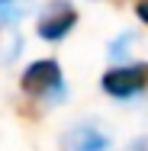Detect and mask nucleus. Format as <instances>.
<instances>
[{"instance_id": "nucleus-1", "label": "nucleus", "mask_w": 148, "mask_h": 151, "mask_svg": "<svg viewBox=\"0 0 148 151\" xmlns=\"http://www.w3.org/2000/svg\"><path fill=\"white\" fill-rule=\"evenodd\" d=\"M19 90L39 106H58L68 96V84H64V71H61L58 58H35L23 68L19 74Z\"/></svg>"}, {"instance_id": "nucleus-2", "label": "nucleus", "mask_w": 148, "mask_h": 151, "mask_svg": "<svg viewBox=\"0 0 148 151\" xmlns=\"http://www.w3.org/2000/svg\"><path fill=\"white\" fill-rule=\"evenodd\" d=\"M100 90L116 103H129L148 93V64L145 61H119L110 64L100 77Z\"/></svg>"}, {"instance_id": "nucleus-3", "label": "nucleus", "mask_w": 148, "mask_h": 151, "mask_svg": "<svg viewBox=\"0 0 148 151\" xmlns=\"http://www.w3.org/2000/svg\"><path fill=\"white\" fill-rule=\"evenodd\" d=\"M77 19H81V13L71 0H48L35 16V35L42 42H64L74 32Z\"/></svg>"}, {"instance_id": "nucleus-4", "label": "nucleus", "mask_w": 148, "mask_h": 151, "mask_svg": "<svg viewBox=\"0 0 148 151\" xmlns=\"http://www.w3.org/2000/svg\"><path fill=\"white\" fill-rule=\"evenodd\" d=\"M61 151H110L113 148V135L93 119H81L68 125L58 138Z\"/></svg>"}, {"instance_id": "nucleus-5", "label": "nucleus", "mask_w": 148, "mask_h": 151, "mask_svg": "<svg viewBox=\"0 0 148 151\" xmlns=\"http://www.w3.org/2000/svg\"><path fill=\"white\" fill-rule=\"evenodd\" d=\"M29 13V0H0V26H16Z\"/></svg>"}, {"instance_id": "nucleus-6", "label": "nucleus", "mask_w": 148, "mask_h": 151, "mask_svg": "<svg viewBox=\"0 0 148 151\" xmlns=\"http://www.w3.org/2000/svg\"><path fill=\"white\" fill-rule=\"evenodd\" d=\"M135 45V32H122L119 39H113L110 45H106V58L119 64V61H129V48Z\"/></svg>"}, {"instance_id": "nucleus-7", "label": "nucleus", "mask_w": 148, "mask_h": 151, "mask_svg": "<svg viewBox=\"0 0 148 151\" xmlns=\"http://www.w3.org/2000/svg\"><path fill=\"white\" fill-rule=\"evenodd\" d=\"M119 151H148V135H135V138H129Z\"/></svg>"}, {"instance_id": "nucleus-8", "label": "nucleus", "mask_w": 148, "mask_h": 151, "mask_svg": "<svg viewBox=\"0 0 148 151\" xmlns=\"http://www.w3.org/2000/svg\"><path fill=\"white\" fill-rule=\"evenodd\" d=\"M132 13L142 26H148V0H132Z\"/></svg>"}, {"instance_id": "nucleus-9", "label": "nucleus", "mask_w": 148, "mask_h": 151, "mask_svg": "<svg viewBox=\"0 0 148 151\" xmlns=\"http://www.w3.org/2000/svg\"><path fill=\"white\" fill-rule=\"evenodd\" d=\"M0 29H3V26H0ZM0 39H3V35H0Z\"/></svg>"}]
</instances>
